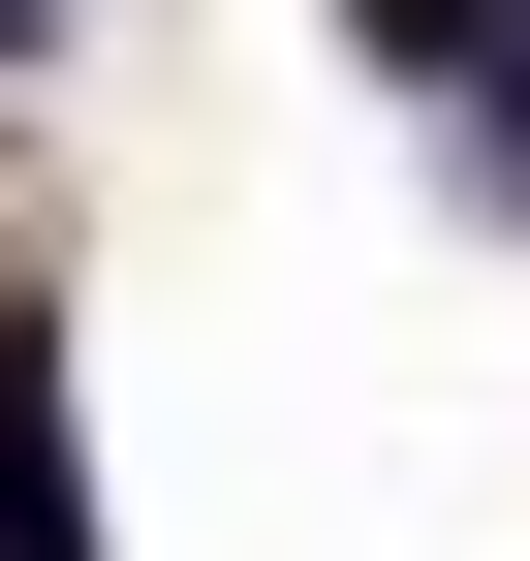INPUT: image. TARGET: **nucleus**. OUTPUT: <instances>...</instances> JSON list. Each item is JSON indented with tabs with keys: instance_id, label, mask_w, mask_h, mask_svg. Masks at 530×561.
<instances>
[{
	"instance_id": "nucleus-1",
	"label": "nucleus",
	"mask_w": 530,
	"mask_h": 561,
	"mask_svg": "<svg viewBox=\"0 0 530 561\" xmlns=\"http://www.w3.org/2000/svg\"><path fill=\"white\" fill-rule=\"evenodd\" d=\"M0 561H94V500H62V343L0 312Z\"/></svg>"
},
{
	"instance_id": "nucleus-2",
	"label": "nucleus",
	"mask_w": 530,
	"mask_h": 561,
	"mask_svg": "<svg viewBox=\"0 0 530 561\" xmlns=\"http://www.w3.org/2000/svg\"><path fill=\"white\" fill-rule=\"evenodd\" d=\"M375 62H530V0H344Z\"/></svg>"
},
{
	"instance_id": "nucleus-3",
	"label": "nucleus",
	"mask_w": 530,
	"mask_h": 561,
	"mask_svg": "<svg viewBox=\"0 0 530 561\" xmlns=\"http://www.w3.org/2000/svg\"><path fill=\"white\" fill-rule=\"evenodd\" d=\"M499 187H530V62H499Z\"/></svg>"
},
{
	"instance_id": "nucleus-4",
	"label": "nucleus",
	"mask_w": 530,
	"mask_h": 561,
	"mask_svg": "<svg viewBox=\"0 0 530 561\" xmlns=\"http://www.w3.org/2000/svg\"><path fill=\"white\" fill-rule=\"evenodd\" d=\"M0 32H32V0H0Z\"/></svg>"
}]
</instances>
